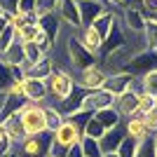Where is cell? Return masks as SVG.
I'll return each instance as SVG.
<instances>
[{
	"label": "cell",
	"mask_w": 157,
	"mask_h": 157,
	"mask_svg": "<svg viewBox=\"0 0 157 157\" xmlns=\"http://www.w3.org/2000/svg\"><path fill=\"white\" fill-rule=\"evenodd\" d=\"M47 85V101L52 105H59L61 101L75 92V78H73L71 68H54V73L45 80Z\"/></svg>",
	"instance_id": "1"
},
{
	"label": "cell",
	"mask_w": 157,
	"mask_h": 157,
	"mask_svg": "<svg viewBox=\"0 0 157 157\" xmlns=\"http://www.w3.org/2000/svg\"><path fill=\"white\" fill-rule=\"evenodd\" d=\"M80 138H82V129H80L73 120L66 117L63 124L52 134V157H66V152L71 150L75 143H80Z\"/></svg>",
	"instance_id": "2"
},
{
	"label": "cell",
	"mask_w": 157,
	"mask_h": 157,
	"mask_svg": "<svg viewBox=\"0 0 157 157\" xmlns=\"http://www.w3.org/2000/svg\"><path fill=\"white\" fill-rule=\"evenodd\" d=\"M19 117L21 124L26 129V136H38L47 131L45 122V105L42 103H33V101H24L19 108Z\"/></svg>",
	"instance_id": "3"
},
{
	"label": "cell",
	"mask_w": 157,
	"mask_h": 157,
	"mask_svg": "<svg viewBox=\"0 0 157 157\" xmlns=\"http://www.w3.org/2000/svg\"><path fill=\"white\" fill-rule=\"evenodd\" d=\"M52 152V134H38V136H26L19 145H14L12 157H49Z\"/></svg>",
	"instance_id": "4"
},
{
	"label": "cell",
	"mask_w": 157,
	"mask_h": 157,
	"mask_svg": "<svg viewBox=\"0 0 157 157\" xmlns=\"http://www.w3.org/2000/svg\"><path fill=\"white\" fill-rule=\"evenodd\" d=\"M66 61H68V68H71V71H82L87 66L96 63L98 56H94V54L75 38V31H73L71 35H68V40H66Z\"/></svg>",
	"instance_id": "5"
},
{
	"label": "cell",
	"mask_w": 157,
	"mask_h": 157,
	"mask_svg": "<svg viewBox=\"0 0 157 157\" xmlns=\"http://www.w3.org/2000/svg\"><path fill=\"white\" fill-rule=\"evenodd\" d=\"M73 78H75V87L85 89V92H94V89H101V87L105 85L108 71L96 61V63L82 68V71H75V73H73Z\"/></svg>",
	"instance_id": "6"
},
{
	"label": "cell",
	"mask_w": 157,
	"mask_h": 157,
	"mask_svg": "<svg viewBox=\"0 0 157 157\" xmlns=\"http://www.w3.org/2000/svg\"><path fill=\"white\" fill-rule=\"evenodd\" d=\"M120 24L124 26L127 33H134V35H143L145 26H148V17L141 7H122V14H120Z\"/></svg>",
	"instance_id": "7"
},
{
	"label": "cell",
	"mask_w": 157,
	"mask_h": 157,
	"mask_svg": "<svg viewBox=\"0 0 157 157\" xmlns=\"http://www.w3.org/2000/svg\"><path fill=\"white\" fill-rule=\"evenodd\" d=\"M105 92H110L113 96H120V94L129 92V89H138V78H134L131 73L120 71V73H108V80L103 85Z\"/></svg>",
	"instance_id": "8"
},
{
	"label": "cell",
	"mask_w": 157,
	"mask_h": 157,
	"mask_svg": "<svg viewBox=\"0 0 157 157\" xmlns=\"http://www.w3.org/2000/svg\"><path fill=\"white\" fill-rule=\"evenodd\" d=\"M157 68V52L152 49H143V52H138L136 56H131V61L127 63L124 71L131 73L134 78H143L145 73H150Z\"/></svg>",
	"instance_id": "9"
},
{
	"label": "cell",
	"mask_w": 157,
	"mask_h": 157,
	"mask_svg": "<svg viewBox=\"0 0 157 157\" xmlns=\"http://www.w3.org/2000/svg\"><path fill=\"white\" fill-rule=\"evenodd\" d=\"M56 14H59L61 24H63L66 28H71V31L82 28V19H80V10H78V0H59Z\"/></svg>",
	"instance_id": "10"
},
{
	"label": "cell",
	"mask_w": 157,
	"mask_h": 157,
	"mask_svg": "<svg viewBox=\"0 0 157 157\" xmlns=\"http://www.w3.org/2000/svg\"><path fill=\"white\" fill-rule=\"evenodd\" d=\"M113 101H115V96L101 87V89H94V92L85 94V98H82V108H80V110L96 113V110H101V108H110Z\"/></svg>",
	"instance_id": "11"
},
{
	"label": "cell",
	"mask_w": 157,
	"mask_h": 157,
	"mask_svg": "<svg viewBox=\"0 0 157 157\" xmlns=\"http://www.w3.org/2000/svg\"><path fill=\"white\" fill-rule=\"evenodd\" d=\"M113 108L120 113L122 122H124V120H129L131 115L136 113V108H138V89H129V92L120 94V96H115V101H113Z\"/></svg>",
	"instance_id": "12"
},
{
	"label": "cell",
	"mask_w": 157,
	"mask_h": 157,
	"mask_svg": "<svg viewBox=\"0 0 157 157\" xmlns=\"http://www.w3.org/2000/svg\"><path fill=\"white\" fill-rule=\"evenodd\" d=\"M127 42H129V33L124 31V26L120 24V17H117V21L113 24L110 33H108V38L103 40V49H101V56H103V54L115 52V49H120V47H124Z\"/></svg>",
	"instance_id": "13"
},
{
	"label": "cell",
	"mask_w": 157,
	"mask_h": 157,
	"mask_svg": "<svg viewBox=\"0 0 157 157\" xmlns=\"http://www.w3.org/2000/svg\"><path fill=\"white\" fill-rule=\"evenodd\" d=\"M24 98H26V101H33V103H47V85H45V80L26 75V78H24Z\"/></svg>",
	"instance_id": "14"
},
{
	"label": "cell",
	"mask_w": 157,
	"mask_h": 157,
	"mask_svg": "<svg viewBox=\"0 0 157 157\" xmlns=\"http://www.w3.org/2000/svg\"><path fill=\"white\" fill-rule=\"evenodd\" d=\"M78 10H80V19L82 26H92L94 21L108 10L101 0H78Z\"/></svg>",
	"instance_id": "15"
},
{
	"label": "cell",
	"mask_w": 157,
	"mask_h": 157,
	"mask_svg": "<svg viewBox=\"0 0 157 157\" xmlns=\"http://www.w3.org/2000/svg\"><path fill=\"white\" fill-rule=\"evenodd\" d=\"M75 38L82 42V45L89 49V52L94 54V56H101V49H103V38L98 35L96 31H94L92 26H82L75 31Z\"/></svg>",
	"instance_id": "16"
},
{
	"label": "cell",
	"mask_w": 157,
	"mask_h": 157,
	"mask_svg": "<svg viewBox=\"0 0 157 157\" xmlns=\"http://www.w3.org/2000/svg\"><path fill=\"white\" fill-rule=\"evenodd\" d=\"M122 141H124V129H122V124L113 127V129H105L103 136L98 138L101 152H103V155H108V152H117L120 145H122Z\"/></svg>",
	"instance_id": "17"
},
{
	"label": "cell",
	"mask_w": 157,
	"mask_h": 157,
	"mask_svg": "<svg viewBox=\"0 0 157 157\" xmlns=\"http://www.w3.org/2000/svg\"><path fill=\"white\" fill-rule=\"evenodd\" d=\"M122 129H124V136L131 138V141H136V143H141V141H145L148 136H152V131L148 129L145 120H136V117L124 120V122H122Z\"/></svg>",
	"instance_id": "18"
},
{
	"label": "cell",
	"mask_w": 157,
	"mask_h": 157,
	"mask_svg": "<svg viewBox=\"0 0 157 157\" xmlns=\"http://www.w3.org/2000/svg\"><path fill=\"white\" fill-rule=\"evenodd\" d=\"M38 26L42 28V33L52 40V45H54L56 38H59V33H61V28H63V24H61V19H59V14H56V12H49V14L38 17Z\"/></svg>",
	"instance_id": "19"
},
{
	"label": "cell",
	"mask_w": 157,
	"mask_h": 157,
	"mask_svg": "<svg viewBox=\"0 0 157 157\" xmlns=\"http://www.w3.org/2000/svg\"><path fill=\"white\" fill-rule=\"evenodd\" d=\"M0 124H2V129L7 131V136H10V141H12L14 145H19L21 141L26 138V129H24V124H21V117H19V113L10 115V117H7V120H2Z\"/></svg>",
	"instance_id": "20"
},
{
	"label": "cell",
	"mask_w": 157,
	"mask_h": 157,
	"mask_svg": "<svg viewBox=\"0 0 157 157\" xmlns=\"http://www.w3.org/2000/svg\"><path fill=\"white\" fill-rule=\"evenodd\" d=\"M0 59L5 61L7 66H19V68H24V73H26V56H24V42H21V40H14Z\"/></svg>",
	"instance_id": "21"
},
{
	"label": "cell",
	"mask_w": 157,
	"mask_h": 157,
	"mask_svg": "<svg viewBox=\"0 0 157 157\" xmlns=\"http://www.w3.org/2000/svg\"><path fill=\"white\" fill-rule=\"evenodd\" d=\"M54 59L52 56H45L42 61H38V63H33L31 68L26 71V75H31V78H38V80H47L49 75L54 73Z\"/></svg>",
	"instance_id": "22"
},
{
	"label": "cell",
	"mask_w": 157,
	"mask_h": 157,
	"mask_svg": "<svg viewBox=\"0 0 157 157\" xmlns=\"http://www.w3.org/2000/svg\"><path fill=\"white\" fill-rule=\"evenodd\" d=\"M115 21H117V14L113 12V10H105L103 14H101V17H98L96 21H94L92 24V28L94 31L98 33V35H101V38H108V33H110V28H113V24H115Z\"/></svg>",
	"instance_id": "23"
},
{
	"label": "cell",
	"mask_w": 157,
	"mask_h": 157,
	"mask_svg": "<svg viewBox=\"0 0 157 157\" xmlns=\"http://www.w3.org/2000/svg\"><path fill=\"white\" fill-rule=\"evenodd\" d=\"M94 117L103 124V129H113V127H120L122 124V117H120V113L115 110V108H101V110L94 113Z\"/></svg>",
	"instance_id": "24"
},
{
	"label": "cell",
	"mask_w": 157,
	"mask_h": 157,
	"mask_svg": "<svg viewBox=\"0 0 157 157\" xmlns=\"http://www.w3.org/2000/svg\"><path fill=\"white\" fill-rule=\"evenodd\" d=\"M45 105V122H47V131L49 134H54V131L59 129L61 124H63V113L56 108V105H52V103H42Z\"/></svg>",
	"instance_id": "25"
},
{
	"label": "cell",
	"mask_w": 157,
	"mask_h": 157,
	"mask_svg": "<svg viewBox=\"0 0 157 157\" xmlns=\"http://www.w3.org/2000/svg\"><path fill=\"white\" fill-rule=\"evenodd\" d=\"M24 56H26V71H28L33 63H38V61L45 59L47 54L38 47V42H24Z\"/></svg>",
	"instance_id": "26"
},
{
	"label": "cell",
	"mask_w": 157,
	"mask_h": 157,
	"mask_svg": "<svg viewBox=\"0 0 157 157\" xmlns=\"http://www.w3.org/2000/svg\"><path fill=\"white\" fill-rule=\"evenodd\" d=\"M138 89L150 94V96H155V101H157V68L150 71V73H145L143 78H138Z\"/></svg>",
	"instance_id": "27"
},
{
	"label": "cell",
	"mask_w": 157,
	"mask_h": 157,
	"mask_svg": "<svg viewBox=\"0 0 157 157\" xmlns=\"http://www.w3.org/2000/svg\"><path fill=\"white\" fill-rule=\"evenodd\" d=\"M14 82V75H12V68L5 63V61L0 59V98L7 94V89H10V85Z\"/></svg>",
	"instance_id": "28"
},
{
	"label": "cell",
	"mask_w": 157,
	"mask_h": 157,
	"mask_svg": "<svg viewBox=\"0 0 157 157\" xmlns=\"http://www.w3.org/2000/svg\"><path fill=\"white\" fill-rule=\"evenodd\" d=\"M103 131H105L103 124H101V122H98V120L92 115V117L87 120L85 129H82V136H87V138H96V141H98V138L103 136Z\"/></svg>",
	"instance_id": "29"
},
{
	"label": "cell",
	"mask_w": 157,
	"mask_h": 157,
	"mask_svg": "<svg viewBox=\"0 0 157 157\" xmlns=\"http://www.w3.org/2000/svg\"><path fill=\"white\" fill-rule=\"evenodd\" d=\"M80 145H82V152H85V157H103V152H101V145H98L96 138H87V136H82V138H80Z\"/></svg>",
	"instance_id": "30"
},
{
	"label": "cell",
	"mask_w": 157,
	"mask_h": 157,
	"mask_svg": "<svg viewBox=\"0 0 157 157\" xmlns=\"http://www.w3.org/2000/svg\"><path fill=\"white\" fill-rule=\"evenodd\" d=\"M40 33H42V28L35 24V26H24V28H19V31H17V38H19L21 42H35Z\"/></svg>",
	"instance_id": "31"
},
{
	"label": "cell",
	"mask_w": 157,
	"mask_h": 157,
	"mask_svg": "<svg viewBox=\"0 0 157 157\" xmlns=\"http://www.w3.org/2000/svg\"><path fill=\"white\" fill-rule=\"evenodd\" d=\"M143 38H145V47L152 49V52H157V24H155V21H148Z\"/></svg>",
	"instance_id": "32"
},
{
	"label": "cell",
	"mask_w": 157,
	"mask_h": 157,
	"mask_svg": "<svg viewBox=\"0 0 157 157\" xmlns=\"http://www.w3.org/2000/svg\"><path fill=\"white\" fill-rule=\"evenodd\" d=\"M134 157H155V143H152V136H148L145 141L136 145V155Z\"/></svg>",
	"instance_id": "33"
},
{
	"label": "cell",
	"mask_w": 157,
	"mask_h": 157,
	"mask_svg": "<svg viewBox=\"0 0 157 157\" xmlns=\"http://www.w3.org/2000/svg\"><path fill=\"white\" fill-rule=\"evenodd\" d=\"M56 7H59V0H35V14L38 17L56 12Z\"/></svg>",
	"instance_id": "34"
},
{
	"label": "cell",
	"mask_w": 157,
	"mask_h": 157,
	"mask_svg": "<svg viewBox=\"0 0 157 157\" xmlns=\"http://www.w3.org/2000/svg\"><path fill=\"white\" fill-rule=\"evenodd\" d=\"M14 40H19V38H17V31H14L12 26H7V28H5V33L0 35V56L7 52V47L12 45Z\"/></svg>",
	"instance_id": "35"
},
{
	"label": "cell",
	"mask_w": 157,
	"mask_h": 157,
	"mask_svg": "<svg viewBox=\"0 0 157 157\" xmlns=\"http://www.w3.org/2000/svg\"><path fill=\"white\" fill-rule=\"evenodd\" d=\"M136 141H131V138H127L124 136V141H122V145H120V150H117V155L120 157H134L136 155Z\"/></svg>",
	"instance_id": "36"
},
{
	"label": "cell",
	"mask_w": 157,
	"mask_h": 157,
	"mask_svg": "<svg viewBox=\"0 0 157 157\" xmlns=\"http://www.w3.org/2000/svg\"><path fill=\"white\" fill-rule=\"evenodd\" d=\"M12 150H14V143L10 141L7 131L2 129V124H0V155H12Z\"/></svg>",
	"instance_id": "37"
},
{
	"label": "cell",
	"mask_w": 157,
	"mask_h": 157,
	"mask_svg": "<svg viewBox=\"0 0 157 157\" xmlns=\"http://www.w3.org/2000/svg\"><path fill=\"white\" fill-rule=\"evenodd\" d=\"M19 2L21 0H0V10H2V14L12 17V14L19 12Z\"/></svg>",
	"instance_id": "38"
},
{
	"label": "cell",
	"mask_w": 157,
	"mask_h": 157,
	"mask_svg": "<svg viewBox=\"0 0 157 157\" xmlns=\"http://www.w3.org/2000/svg\"><path fill=\"white\" fill-rule=\"evenodd\" d=\"M145 124H148V129H150L152 134H157V108H152V110L145 115Z\"/></svg>",
	"instance_id": "39"
},
{
	"label": "cell",
	"mask_w": 157,
	"mask_h": 157,
	"mask_svg": "<svg viewBox=\"0 0 157 157\" xmlns=\"http://www.w3.org/2000/svg\"><path fill=\"white\" fill-rule=\"evenodd\" d=\"M141 10H143L145 12V17H148V14H155L157 12V0H141Z\"/></svg>",
	"instance_id": "40"
},
{
	"label": "cell",
	"mask_w": 157,
	"mask_h": 157,
	"mask_svg": "<svg viewBox=\"0 0 157 157\" xmlns=\"http://www.w3.org/2000/svg\"><path fill=\"white\" fill-rule=\"evenodd\" d=\"M66 157H85V152H82V145H80V143H75V145L71 148V150L66 152Z\"/></svg>",
	"instance_id": "41"
},
{
	"label": "cell",
	"mask_w": 157,
	"mask_h": 157,
	"mask_svg": "<svg viewBox=\"0 0 157 157\" xmlns=\"http://www.w3.org/2000/svg\"><path fill=\"white\" fill-rule=\"evenodd\" d=\"M103 5L108 10H115V7H124V0H103Z\"/></svg>",
	"instance_id": "42"
},
{
	"label": "cell",
	"mask_w": 157,
	"mask_h": 157,
	"mask_svg": "<svg viewBox=\"0 0 157 157\" xmlns=\"http://www.w3.org/2000/svg\"><path fill=\"white\" fill-rule=\"evenodd\" d=\"M7 26H10V17H7V14H0V35L5 33Z\"/></svg>",
	"instance_id": "43"
},
{
	"label": "cell",
	"mask_w": 157,
	"mask_h": 157,
	"mask_svg": "<svg viewBox=\"0 0 157 157\" xmlns=\"http://www.w3.org/2000/svg\"><path fill=\"white\" fill-rule=\"evenodd\" d=\"M103 157H120L117 152H108V155H103Z\"/></svg>",
	"instance_id": "44"
},
{
	"label": "cell",
	"mask_w": 157,
	"mask_h": 157,
	"mask_svg": "<svg viewBox=\"0 0 157 157\" xmlns=\"http://www.w3.org/2000/svg\"><path fill=\"white\" fill-rule=\"evenodd\" d=\"M2 98H5V96H2ZM2 98H0V108H2Z\"/></svg>",
	"instance_id": "45"
},
{
	"label": "cell",
	"mask_w": 157,
	"mask_h": 157,
	"mask_svg": "<svg viewBox=\"0 0 157 157\" xmlns=\"http://www.w3.org/2000/svg\"><path fill=\"white\" fill-rule=\"evenodd\" d=\"M0 157H12V155H0Z\"/></svg>",
	"instance_id": "46"
},
{
	"label": "cell",
	"mask_w": 157,
	"mask_h": 157,
	"mask_svg": "<svg viewBox=\"0 0 157 157\" xmlns=\"http://www.w3.org/2000/svg\"><path fill=\"white\" fill-rule=\"evenodd\" d=\"M0 14H2V10H0Z\"/></svg>",
	"instance_id": "47"
},
{
	"label": "cell",
	"mask_w": 157,
	"mask_h": 157,
	"mask_svg": "<svg viewBox=\"0 0 157 157\" xmlns=\"http://www.w3.org/2000/svg\"><path fill=\"white\" fill-rule=\"evenodd\" d=\"M155 108H157V103H155Z\"/></svg>",
	"instance_id": "48"
},
{
	"label": "cell",
	"mask_w": 157,
	"mask_h": 157,
	"mask_svg": "<svg viewBox=\"0 0 157 157\" xmlns=\"http://www.w3.org/2000/svg\"><path fill=\"white\" fill-rule=\"evenodd\" d=\"M101 2H103V0H101Z\"/></svg>",
	"instance_id": "49"
},
{
	"label": "cell",
	"mask_w": 157,
	"mask_h": 157,
	"mask_svg": "<svg viewBox=\"0 0 157 157\" xmlns=\"http://www.w3.org/2000/svg\"><path fill=\"white\" fill-rule=\"evenodd\" d=\"M49 157H52V155H49Z\"/></svg>",
	"instance_id": "50"
}]
</instances>
